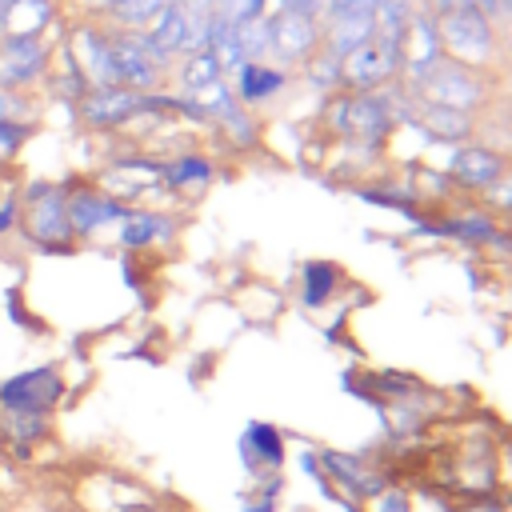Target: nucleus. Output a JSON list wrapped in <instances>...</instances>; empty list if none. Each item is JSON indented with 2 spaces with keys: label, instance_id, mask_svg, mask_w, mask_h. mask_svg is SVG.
<instances>
[{
  "label": "nucleus",
  "instance_id": "58836bf2",
  "mask_svg": "<svg viewBox=\"0 0 512 512\" xmlns=\"http://www.w3.org/2000/svg\"><path fill=\"white\" fill-rule=\"evenodd\" d=\"M32 124H16V120H0V164H12L20 152H24V144L32 140Z\"/></svg>",
  "mask_w": 512,
  "mask_h": 512
},
{
  "label": "nucleus",
  "instance_id": "c03bdc74",
  "mask_svg": "<svg viewBox=\"0 0 512 512\" xmlns=\"http://www.w3.org/2000/svg\"><path fill=\"white\" fill-rule=\"evenodd\" d=\"M272 8H280V12H300V16H324V8H328V0H272Z\"/></svg>",
  "mask_w": 512,
  "mask_h": 512
},
{
  "label": "nucleus",
  "instance_id": "4c0bfd02",
  "mask_svg": "<svg viewBox=\"0 0 512 512\" xmlns=\"http://www.w3.org/2000/svg\"><path fill=\"white\" fill-rule=\"evenodd\" d=\"M4 312H8V320H12L20 332H28V336H44V332H48V324L32 316V308L20 300V292H16V288H8V292H4Z\"/></svg>",
  "mask_w": 512,
  "mask_h": 512
},
{
  "label": "nucleus",
  "instance_id": "de8ad7c7",
  "mask_svg": "<svg viewBox=\"0 0 512 512\" xmlns=\"http://www.w3.org/2000/svg\"><path fill=\"white\" fill-rule=\"evenodd\" d=\"M156 512H164V508H156Z\"/></svg>",
  "mask_w": 512,
  "mask_h": 512
},
{
  "label": "nucleus",
  "instance_id": "5701e85b",
  "mask_svg": "<svg viewBox=\"0 0 512 512\" xmlns=\"http://www.w3.org/2000/svg\"><path fill=\"white\" fill-rule=\"evenodd\" d=\"M208 132L220 140V144H228L232 152H240V156H252L260 144H264V124H260V112H252V108H244L236 96L212 116V124H208Z\"/></svg>",
  "mask_w": 512,
  "mask_h": 512
},
{
  "label": "nucleus",
  "instance_id": "a18cd8bd",
  "mask_svg": "<svg viewBox=\"0 0 512 512\" xmlns=\"http://www.w3.org/2000/svg\"><path fill=\"white\" fill-rule=\"evenodd\" d=\"M420 4H424V8L432 12V16H444V12H452V8H460L464 0H420Z\"/></svg>",
  "mask_w": 512,
  "mask_h": 512
},
{
  "label": "nucleus",
  "instance_id": "9b49d317",
  "mask_svg": "<svg viewBox=\"0 0 512 512\" xmlns=\"http://www.w3.org/2000/svg\"><path fill=\"white\" fill-rule=\"evenodd\" d=\"M320 460V476L332 488V496H340L348 508L368 500L376 488H384L392 480L388 464H376L368 452H344V448H316Z\"/></svg>",
  "mask_w": 512,
  "mask_h": 512
},
{
  "label": "nucleus",
  "instance_id": "f03ea898",
  "mask_svg": "<svg viewBox=\"0 0 512 512\" xmlns=\"http://www.w3.org/2000/svg\"><path fill=\"white\" fill-rule=\"evenodd\" d=\"M320 128L332 140H368V144H392L396 116L388 104V92H332L320 100Z\"/></svg>",
  "mask_w": 512,
  "mask_h": 512
},
{
  "label": "nucleus",
  "instance_id": "a211bd4d",
  "mask_svg": "<svg viewBox=\"0 0 512 512\" xmlns=\"http://www.w3.org/2000/svg\"><path fill=\"white\" fill-rule=\"evenodd\" d=\"M376 4L380 0H328L320 28H324V48L332 56H348L352 48H360L372 36V20H376Z\"/></svg>",
  "mask_w": 512,
  "mask_h": 512
},
{
  "label": "nucleus",
  "instance_id": "ea45409f",
  "mask_svg": "<svg viewBox=\"0 0 512 512\" xmlns=\"http://www.w3.org/2000/svg\"><path fill=\"white\" fill-rule=\"evenodd\" d=\"M496 496L512 508V436L496 444Z\"/></svg>",
  "mask_w": 512,
  "mask_h": 512
},
{
  "label": "nucleus",
  "instance_id": "ddd939ff",
  "mask_svg": "<svg viewBox=\"0 0 512 512\" xmlns=\"http://www.w3.org/2000/svg\"><path fill=\"white\" fill-rule=\"evenodd\" d=\"M56 60V40L44 36H0V88L44 92V80Z\"/></svg>",
  "mask_w": 512,
  "mask_h": 512
},
{
  "label": "nucleus",
  "instance_id": "4468645a",
  "mask_svg": "<svg viewBox=\"0 0 512 512\" xmlns=\"http://www.w3.org/2000/svg\"><path fill=\"white\" fill-rule=\"evenodd\" d=\"M184 216L168 204H132L120 220V228L112 232L116 248L128 256H144L152 248H172L180 240Z\"/></svg>",
  "mask_w": 512,
  "mask_h": 512
},
{
  "label": "nucleus",
  "instance_id": "393cba45",
  "mask_svg": "<svg viewBox=\"0 0 512 512\" xmlns=\"http://www.w3.org/2000/svg\"><path fill=\"white\" fill-rule=\"evenodd\" d=\"M52 24H64L60 0H12L0 20V36H44L52 40Z\"/></svg>",
  "mask_w": 512,
  "mask_h": 512
},
{
  "label": "nucleus",
  "instance_id": "7c9ffc66",
  "mask_svg": "<svg viewBox=\"0 0 512 512\" xmlns=\"http://www.w3.org/2000/svg\"><path fill=\"white\" fill-rule=\"evenodd\" d=\"M208 52L216 56L220 72L232 76L240 64H244V52H240V40H236V24L224 20V16H212V36H208Z\"/></svg>",
  "mask_w": 512,
  "mask_h": 512
},
{
  "label": "nucleus",
  "instance_id": "72a5a7b5",
  "mask_svg": "<svg viewBox=\"0 0 512 512\" xmlns=\"http://www.w3.org/2000/svg\"><path fill=\"white\" fill-rule=\"evenodd\" d=\"M408 508H412V484H404L396 476L384 488H376L368 500L356 504V512H408Z\"/></svg>",
  "mask_w": 512,
  "mask_h": 512
},
{
  "label": "nucleus",
  "instance_id": "2eb2a0df",
  "mask_svg": "<svg viewBox=\"0 0 512 512\" xmlns=\"http://www.w3.org/2000/svg\"><path fill=\"white\" fill-rule=\"evenodd\" d=\"M404 68V52L400 44H384L376 36H368L360 48H352L340 60V88L348 92H380L384 84H396Z\"/></svg>",
  "mask_w": 512,
  "mask_h": 512
},
{
  "label": "nucleus",
  "instance_id": "a878e982",
  "mask_svg": "<svg viewBox=\"0 0 512 512\" xmlns=\"http://www.w3.org/2000/svg\"><path fill=\"white\" fill-rule=\"evenodd\" d=\"M344 288V272L332 260H304L300 264V304L308 312H320L336 300V292Z\"/></svg>",
  "mask_w": 512,
  "mask_h": 512
},
{
  "label": "nucleus",
  "instance_id": "a19ab883",
  "mask_svg": "<svg viewBox=\"0 0 512 512\" xmlns=\"http://www.w3.org/2000/svg\"><path fill=\"white\" fill-rule=\"evenodd\" d=\"M484 208L496 212V216H512V164H508V172L496 180V188L484 196Z\"/></svg>",
  "mask_w": 512,
  "mask_h": 512
},
{
  "label": "nucleus",
  "instance_id": "49530a36",
  "mask_svg": "<svg viewBox=\"0 0 512 512\" xmlns=\"http://www.w3.org/2000/svg\"><path fill=\"white\" fill-rule=\"evenodd\" d=\"M0 20H4V8H0Z\"/></svg>",
  "mask_w": 512,
  "mask_h": 512
},
{
  "label": "nucleus",
  "instance_id": "6ab92c4d",
  "mask_svg": "<svg viewBox=\"0 0 512 512\" xmlns=\"http://www.w3.org/2000/svg\"><path fill=\"white\" fill-rule=\"evenodd\" d=\"M400 52H404V68H400V84L404 88H412L416 92V84L444 60V44H440V24H436V16L420 4L416 8V16L408 20V28H404V44H400Z\"/></svg>",
  "mask_w": 512,
  "mask_h": 512
},
{
  "label": "nucleus",
  "instance_id": "c9c22d12",
  "mask_svg": "<svg viewBox=\"0 0 512 512\" xmlns=\"http://www.w3.org/2000/svg\"><path fill=\"white\" fill-rule=\"evenodd\" d=\"M212 12L232 20V24H244V20H260L272 12V0H212Z\"/></svg>",
  "mask_w": 512,
  "mask_h": 512
},
{
  "label": "nucleus",
  "instance_id": "0eeeda50",
  "mask_svg": "<svg viewBox=\"0 0 512 512\" xmlns=\"http://www.w3.org/2000/svg\"><path fill=\"white\" fill-rule=\"evenodd\" d=\"M76 124L84 132H96V136H120V132H132L136 124H148V104H144V92L136 88H120V84H104V88H88L76 104Z\"/></svg>",
  "mask_w": 512,
  "mask_h": 512
},
{
  "label": "nucleus",
  "instance_id": "c85d7f7f",
  "mask_svg": "<svg viewBox=\"0 0 512 512\" xmlns=\"http://www.w3.org/2000/svg\"><path fill=\"white\" fill-rule=\"evenodd\" d=\"M296 80L312 92V96H332L340 92V56H332L328 48H320L316 56H308L300 68H296Z\"/></svg>",
  "mask_w": 512,
  "mask_h": 512
},
{
  "label": "nucleus",
  "instance_id": "f257e3e1",
  "mask_svg": "<svg viewBox=\"0 0 512 512\" xmlns=\"http://www.w3.org/2000/svg\"><path fill=\"white\" fill-rule=\"evenodd\" d=\"M16 236L40 256H72L80 248L72 236V224H68V176L64 180L36 176V180L20 184Z\"/></svg>",
  "mask_w": 512,
  "mask_h": 512
},
{
  "label": "nucleus",
  "instance_id": "423d86ee",
  "mask_svg": "<svg viewBox=\"0 0 512 512\" xmlns=\"http://www.w3.org/2000/svg\"><path fill=\"white\" fill-rule=\"evenodd\" d=\"M496 444L500 440L488 436L484 428H472L460 440H452L448 476L436 488L452 492L456 500H464V496H492L496 492Z\"/></svg>",
  "mask_w": 512,
  "mask_h": 512
},
{
  "label": "nucleus",
  "instance_id": "6e6552de",
  "mask_svg": "<svg viewBox=\"0 0 512 512\" xmlns=\"http://www.w3.org/2000/svg\"><path fill=\"white\" fill-rule=\"evenodd\" d=\"M492 72H480V68H468V64H456V60H440L420 84H416V96L428 100V104H444V108H460V112H480L492 104Z\"/></svg>",
  "mask_w": 512,
  "mask_h": 512
},
{
  "label": "nucleus",
  "instance_id": "c756f323",
  "mask_svg": "<svg viewBox=\"0 0 512 512\" xmlns=\"http://www.w3.org/2000/svg\"><path fill=\"white\" fill-rule=\"evenodd\" d=\"M420 0H380L376 4V20H372V36L384 44H404V28L416 16Z\"/></svg>",
  "mask_w": 512,
  "mask_h": 512
},
{
  "label": "nucleus",
  "instance_id": "dca6fc26",
  "mask_svg": "<svg viewBox=\"0 0 512 512\" xmlns=\"http://www.w3.org/2000/svg\"><path fill=\"white\" fill-rule=\"evenodd\" d=\"M268 44H272V64L296 72L308 56H316L324 48V28L316 16H300V12H268Z\"/></svg>",
  "mask_w": 512,
  "mask_h": 512
},
{
  "label": "nucleus",
  "instance_id": "473e14b6",
  "mask_svg": "<svg viewBox=\"0 0 512 512\" xmlns=\"http://www.w3.org/2000/svg\"><path fill=\"white\" fill-rule=\"evenodd\" d=\"M280 492H284V472L252 480V488L240 500V512H280Z\"/></svg>",
  "mask_w": 512,
  "mask_h": 512
},
{
  "label": "nucleus",
  "instance_id": "f8f14e48",
  "mask_svg": "<svg viewBox=\"0 0 512 512\" xmlns=\"http://www.w3.org/2000/svg\"><path fill=\"white\" fill-rule=\"evenodd\" d=\"M508 164H512V160H508L500 148H492L484 136H472V140H464V144H448V160H444L440 168L448 172L452 188H460V192L484 200V196L496 188V180L508 172Z\"/></svg>",
  "mask_w": 512,
  "mask_h": 512
},
{
  "label": "nucleus",
  "instance_id": "2f4dec72",
  "mask_svg": "<svg viewBox=\"0 0 512 512\" xmlns=\"http://www.w3.org/2000/svg\"><path fill=\"white\" fill-rule=\"evenodd\" d=\"M44 116V96L40 92H12L0 88V120H16V124H40Z\"/></svg>",
  "mask_w": 512,
  "mask_h": 512
},
{
  "label": "nucleus",
  "instance_id": "b1692460",
  "mask_svg": "<svg viewBox=\"0 0 512 512\" xmlns=\"http://www.w3.org/2000/svg\"><path fill=\"white\" fill-rule=\"evenodd\" d=\"M416 128L432 144H464L480 132V116L460 112V108H444V104H428L416 96Z\"/></svg>",
  "mask_w": 512,
  "mask_h": 512
},
{
  "label": "nucleus",
  "instance_id": "20e7f679",
  "mask_svg": "<svg viewBox=\"0 0 512 512\" xmlns=\"http://www.w3.org/2000/svg\"><path fill=\"white\" fill-rule=\"evenodd\" d=\"M64 400H68V372L60 360H40V364L16 368L0 380V412L56 416V408Z\"/></svg>",
  "mask_w": 512,
  "mask_h": 512
},
{
  "label": "nucleus",
  "instance_id": "7ed1b4c3",
  "mask_svg": "<svg viewBox=\"0 0 512 512\" xmlns=\"http://www.w3.org/2000/svg\"><path fill=\"white\" fill-rule=\"evenodd\" d=\"M436 24H440V44H444L448 60L480 68V72L496 68V60L504 52V32L488 12L472 8V4H460L444 16H436Z\"/></svg>",
  "mask_w": 512,
  "mask_h": 512
},
{
  "label": "nucleus",
  "instance_id": "79ce46f5",
  "mask_svg": "<svg viewBox=\"0 0 512 512\" xmlns=\"http://www.w3.org/2000/svg\"><path fill=\"white\" fill-rule=\"evenodd\" d=\"M120 0H60L64 16H88V20H104Z\"/></svg>",
  "mask_w": 512,
  "mask_h": 512
},
{
  "label": "nucleus",
  "instance_id": "cd10ccee",
  "mask_svg": "<svg viewBox=\"0 0 512 512\" xmlns=\"http://www.w3.org/2000/svg\"><path fill=\"white\" fill-rule=\"evenodd\" d=\"M52 436V416H24V412H0V444H8V452L20 460L28 456L36 444H44Z\"/></svg>",
  "mask_w": 512,
  "mask_h": 512
},
{
  "label": "nucleus",
  "instance_id": "1a4fd4ad",
  "mask_svg": "<svg viewBox=\"0 0 512 512\" xmlns=\"http://www.w3.org/2000/svg\"><path fill=\"white\" fill-rule=\"evenodd\" d=\"M112 64H116V84L120 88H136V92H156L168 84L172 60L156 52V44L148 40L144 28H112Z\"/></svg>",
  "mask_w": 512,
  "mask_h": 512
},
{
  "label": "nucleus",
  "instance_id": "bb28decb",
  "mask_svg": "<svg viewBox=\"0 0 512 512\" xmlns=\"http://www.w3.org/2000/svg\"><path fill=\"white\" fill-rule=\"evenodd\" d=\"M216 80H224V72H220L216 56H212L208 48L176 56V64H172V72H168V88H176V92H184V96H196V92H204V88L216 84Z\"/></svg>",
  "mask_w": 512,
  "mask_h": 512
},
{
  "label": "nucleus",
  "instance_id": "37998d69",
  "mask_svg": "<svg viewBox=\"0 0 512 512\" xmlns=\"http://www.w3.org/2000/svg\"><path fill=\"white\" fill-rule=\"evenodd\" d=\"M452 512H508V504L492 492V496H464V500H456Z\"/></svg>",
  "mask_w": 512,
  "mask_h": 512
},
{
  "label": "nucleus",
  "instance_id": "e433bc0d",
  "mask_svg": "<svg viewBox=\"0 0 512 512\" xmlns=\"http://www.w3.org/2000/svg\"><path fill=\"white\" fill-rule=\"evenodd\" d=\"M452 508H456V496L444 492V488H436L432 480H424V484L412 488V508L408 512H452Z\"/></svg>",
  "mask_w": 512,
  "mask_h": 512
},
{
  "label": "nucleus",
  "instance_id": "9d476101",
  "mask_svg": "<svg viewBox=\"0 0 512 512\" xmlns=\"http://www.w3.org/2000/svg\"><path fill=\"white\" fill-rule=\"evenodd\" d=\"M128 204H120L112 192H104L92 176H68V224L76 244H100L108 240L120 220H124Z\"/></svg>",
  "mask_w": 512,
  "mask_h": 512
},
{
  "label": "nucleus",
  "instance_id": "f3484780",
  "mask_svg": "<svg viewBox=\"0 0 512 512\" xmlns=\"http://www.w3.org/2000/svg\"><path fill=\"white\" fill-rule=\"evenodd\" d=\"M220 176V164L204 148H176L160 156V188L168 200H196Z\"/></svg>",
  "mask_w": 512,
  "mask_h": 512
},
{
  "label": "nucleus",
  "instance_id": "39448f33",
  "mask_svg": "<svg viewBox=\"0 0 512 512\" xmlns=\"http://www.w3.org/2000/svg\"><path fill=\"white\" fill-rule=\"evenodd\" d=\"M412 236L416 240H456L468 248H500L512 252V228L500 224L496 212L488 208H460V212H420L412 220Z\"/></svg>",
  "mask_w": 512,
  "mask_h": 512
},
{
  "label": "nucleus",
  "instance_id": "412c9836",
  "mask_svg": "<svg viewBox=\"0 0 512 512\" xmlns=\"http://www.w3.org/2000/svg\"><path fill=\"white\" fill-rule=\"evenodd\" d=\"M236 452H240V464L248 472V480H260V476H272V472H284V460H288V440L276 424L268 420H248L240 440H236Z\"/></svg>",
  "mask_w": 512,
  "mask_h": 512
},
{
  "label": "nucleus",
  "instance_id": "aec40b11",
  "mask_svg": "<svg viewBox=\"0 0 512 512\" xmlns=\"http://www.w3.org/2000/svg\"><path fill=\"white\" fill-rule=\"evenodd\" d=\"M228 84H232V96H236L244 108L260 112V108L276 104V100L296 84V72H288V68H280V64H272V60H248V64H240V68L228 76Z\"/></svg>",
  "mask_w": 512,
  "mask_h": 512
},
{
  "label": "nucleus",
  "instance_id": "f704fd0d",
  "mask_svg": "<svg viewBox=\"0 0 512 512\" xmlns=\"http://www.w3.org/2000/svg\"><path fill=\"white\" fill-rule=\"evenodd\" d=\"M236 40H240L244 64H248V60H268V56H272V44H268V16L236 24Z\"/></svg>",
  "mask_w": 512,
  "mask_h": 512
},
{
  "label": "nucleus",
  "instance_id": "4be33fe9",
  "mask_svg": "<svg viewBox=\"0 0 512 512\" xmlns=\"http://www.w3.org/2000/svg\"><path fill=\"white\" fill-rule=\"evenodd\" d=\"M356 200L372 204V208H388L404 220H416L424 212V196L416 188V176L404 172V176H392V172H376L368 180L356 184Z\"/></svg>",
  "mask_w": 512,
  "mask_h": 512
}]
</instances>
